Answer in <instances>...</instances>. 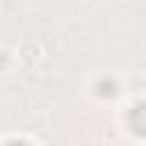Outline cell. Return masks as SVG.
<instances>
[{
	"label": "cell",
	"instance_id": "1",
	"mask_svg": "<svg viewBox=\"0 0 146 146\" xmlns=\"http://www.w3.org/2000/svg\"><path fill=\"white\" fill-rule=\"evenodd\" d=\"M132 112L141 116V121H135V123H132V128H135L137 132H146V105H137Z\"/></svg>",
	"mask_w": 146,
	"mask_h": 146
}]
</instances>
